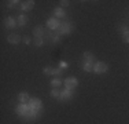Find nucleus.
I'll list each match as a JSON object with an SVG mask.
<instances>
[{
	"instance_id": "nucleus-1",
	"label": "nucleus",
	"mask_w": 129,
	"mask_h": 124,
	"mask_svg": "<svg viewBox=\"0 0 129 124\" xmlns=\"http://www.w3.org/2000/svg\"><path fill=\"white\" fill-rule=\"evenodd\" d=\"M73 29H74V25H73L72 22H63V24L59 25V28H58L56 30H55V35L63 36V35H67V33H70Z\"/></svg>"
},
{
	"instance_id": "nucleus-2",
	"label": "nucleus",
	"mask_w": 129,
	"mask_h": 124,
	"mask_svg": "<svg viewBox=\"0 0 129 124\" xmlns=\"http://www.w3.org/2000/svg\"><path fill=\"white\" fill-rule=\"evenodd\" d=\"M107 70H109V65H107L106 62H103V61L96 62V64H95V66H93V72L98 73V74L106 73Z\"/></svg>"
},
{
	"instance_id": "nucleus-3",
	"label": "nucleus",
	"mask_w": 129,
	"mask_h": 124,
	"mask_svg": "<svg viewBox=\"0 0 129 124\" xmlns=\"http://www.w3.org/2000/svg\"><path fill=\"white\" fill-rule=\"evenodd\" d=\"M63 83H64V87H66L67 90H74L76 87L78 86V80L76 79V77H67Z\"/></svg>"
},
{
	"instance_id": "nucleus-4",
	"label": "nucleus",
	"mask_w": 129,
	"mask_h": 124,
	"mask_svg": "<svg viewBox=\"0 0 129 124\" xmlns=\"http://www.w3.org/2000/svg\"><path fill=\"white\" fill-rule=\"evenodd\" d=\"M73 95H74V91L64 88L63 91L60 92V97H59V99H62V101H69V99H72V98H73Z\"/></svg>"
},
{
	"instance_id": "nucleus-5",
	"label": "nucleus",
	"mask_w": 129,
	"mask_h": 124,
	"mask_svg": "<svg viewBox=\"0 0 129 124\" xmlns=\"http://www.w3.org/2000/svg\"><path fill=\"white\" fill-rule=\"evenodd\" d=\"M29 106L32 108V109H35V110H37V109H43V104H41V101H40L39 98H32V99H30Z\"/></svg>"
},
{
	"instance_id": "nucleus-6",
	"label": "nucleus",
	"mask_w": 129,
	"mask_h": 124,
	"mask_svg": "<svg viewBox=\"0 0 129 124\" xmlns=\"http://www.w3.org/2000/svg\"><path fill=\"white\" fill-rule=\"evenodd\" d=\"M30 109L29 104H21L17 106V113L19 114V116H23V114H26V112Z\"/></svg>"
},
{
	"instance_id": "nucleus-7",
	"label": "nucleus",
	"mask_w": 129,
	"mask_h": 124,
	"mask_svg": "<svg viewBox=\"0 0 129 124\" xmlns=\"http://www.w3.org/2000/svg\"><path fill=\"white\" fill-rule=\"evenodd\" d=\"M35 7V2L33 0H27V2H23L22 4H21V10L22 11H30L32 8Z\"/></svg>"
},
{
	"instance_id": "nucleus-8",
	"label": "nucleus",
	"mask_w": 129,
	"mask_h": 124,
	"mask_svg": "<svg viewBox=\"0 0 129 124\" xmlns=\"http://www.w3.org/2000/svg\"><path fill=\"white\" fill-rule=\"evenodd\" d=\"M59 22H58V19L56 18H50V19L47 21V26L50 28V29H52V30H56L58 28H59Z\"/></svg>"
},
{
	"instance_id": "nucleus-9",
	"label": "nucleus",
	"mask_w": 129,
	"mask_h": 124,
	"mask_svg": "<svg viewBox=\"0 0 129 124\" xmlns=\"http://www.w3.org/2000/svg\"><path fill=\"white\" fill-rule=\"evenodd\" d=\"M7 40H8V43H11V44H19L21 37L18 35H15V33H11V35L7 36Z\"/></svg>"
},
{
	"instance_id": "nucleus-10",
	"label": "nucleus",
	"mask_w": 129,
	"mask_h": 124,
	"mask_svg": "<svg viewBox=\"0 0 129 124\" xmlns=\"http://www.w3.org/2000/svg\"><path fill=\"white\" fill-rule=\"evenodd\" d=\"M30 99H32V98H30L29 94H26V92H22V94L18 95V101L22 102V104H29Z\"/></svg>"
},
{
	"instance_id": "nucleus-11",
	"label": "nucleus",
	"mask_w": 129,
	"mask_h": 124,
	"mask_svg": "<svg viewBox=\"0 0 129 124\" xmlns=\"http://www.w3.org/2000/svg\"><path fill=\"white\" fill-rule=\"evenodd\" d=\"M4 24H6V26L7 28H10V29H14L17 25H15V19L13 17H7L6 18V21H4Z\"/></svg>"
},
{
	"instance_id": "nucleus-12",
	"label": "nucleus",
	"mask_w": 129,
	"mask_h": 124,
	"mask_svg": "<svg viewBox=\"0 0 129 124\" xmlns=\"http://www.w3.org/2000/svg\"><path fill=\"white\" fill-rule=\"evenodd\" d=\"M82 57H84L85 62H93V64H95V55L92 54V52H89V51H85L84 54H82Z\"/></svg>"
},
{
	"instance_id": "nucleus-13",
	"label": "nucleus",
	"mask_w": 129,
	"mask_h": 124,
	"mask_svg": "<svg viewBox=\"0 0 129 124\" xmlns=\"http://www.w3.org/2000/svg\"><path fill=\"white\" fill-rule=\"evenodd\" d=\"M62 84H63V81H62L60 77H55V79L51 80V86L54 87V88H58V87H60Z\"/></svg>"
},
{
	"instance_id": "nucleus-14",
	"label": "nucleus",
	"mask_w": 129,
	"mask_h": 124,
	"mask_svg": "<svg viewBox=\"0 0 129 124\" xmlns=\"http://www.w3.org/2000/svg\"><path fill=\"white\" fill-rule=\"evenodd\" d=\"M54 14L56 15V18H63L66 15V12H64L62 7H56V8H54Z\"/></svg>"
},
{
	"instance_id": "nucleus-15",
	"label": "nucleus",
	"mask_w": 129,
	"mask_h": 124,
	"mask_svg": "<svg viewBox=\"0 0 129 124\" xmlns=\"http://www.w3.org/2000/svg\"><path fill=\"white\" fill-rule=\"evenodd\" d=\"M44 35V29H43L41 26H36L35 29H33V36L35 37H41Z\"/></svg>"
},
{
	"instance_id": "nucleus-16",
	"label": "nucleus",
	"mask_w": 129,
	"mask_h": 124,
	"mask_svg": "<svg viewBox=\"0 0 129 124\" xmlns=\"http://www.w3.org/2000/svg\"><path fill=\"white\" fill-rule=\"evenodd\" d=\"M27 22V17L26 15H23V14H21L19 17H18V19H17V24L19 25V26H23Z\"/></svg>"
},
{
	"instance_id": "nucleus-17",
	"label": "nucleus",
	"mask_w": 129,
	"mask_h": 124,
	"mask_svg": "<svg viewBox=\"0 0 129 124\" xmlns=\"http://www.w3.org/2000/svg\"><path fill=\"white\" fill-rule=\"evenodd\" d=\"M95 64H96V62H95ZM95 64H93V62H85V64H84V70H85V72H92V70H93Z\"/></svg>"
},
{
	"instance_id": "nucleus-18",
	"label": "nucleus",
	"mask_w": 129,
	"mask_h": 124,
	"mask_svg": "<svg viewBox=\"0 0 129 124\" xmlns=\"http://www.w3.org/2000/svg\"><path fill=\"white\" fill-rule=\"evenodd\" d=\"M43 70H44V73L48 74V76H51V74H55V69H54V68H51V66H45Z\"/></svg>"
},
{
	"instance_id": "nucleus-19",
	"label": "nucleus",
	"mask_w": 129,
	"mask_h": 124,
	"mask_svg": "<svg viewBox=\"0 0 129 124\" xmlns=\"http://www.w3.org/2000/svg\"><path fill=\"white\" fill-rule=\"evenodd\" d=\"M35 44L37 46V47H41V46L44 44V40H43L41 37H35Z\"/></svg>"
},
{
	"instance_id": "nucleus-20",
	"label": "nucleus",
	"mask_w": 129,
	"mask_h": 124,
	"mask_svg": "<svg viewBox=\"0 0 129 124\" xmlns=\"http://www.w3.org/2000/svg\"><path fill=\"white\" fill-rule=\"evenodd\" d=\"M60 92H62V91H59L58 88H54L51 91V95H52V97H55V98H59L60 97Z\"/></svg>"
},
{
	"instance_id": "nucleus-21",
	"label": "nucleus",
	"mask_w": 129,
	"mask_h": 124,
	"mask_svg": "<svg viewBox=\"0 0 129 124\" xmlns=\"http://www.w3.org/2000/svg\"><path fill=\"white\" fill-rule=\"evenodd\" d=\"M118 30H119V32L122 33V35H124V33H126L129 29H128L126 26H125V25H119V26H118Z\"/></svg>"
},
{
	"instance_id": "nucleus-22",
	"label": "nucleus",
	"mask_w": 129,
	"mask_h": 124,
	"mask_svg": "<svg viewBox=\"0 0 129 124\" xmlns=\"http://www.w3.org/2000/svg\"><path fill=\"white\" fill-rule=\"evenodd\" d=\"M122 40H124V43L129 44V30H128L126 33H124V35H122Z\"/></svg>"
},
{
	"instance_id": "nucleus-23",
	"label": "nucleus",
	"mask_w": 129,
	"mask_h": 124,
	"mask_svg": "<svg viewBox=\"0 0 129 124\" xmlns=\"http://www.w3.org/2000/svg\"><path fill=\"white\" fill-rule=\"evenodd\" d=\"M18 3L19 2H17V0H11V2H8V8H13V7H15V6H18Z\"/></svg>"
},
{
	"instance_id": "nucleus-24",
	"label": "nucleus",
	"mask_w": 129,
	"mask_h": 124,
	"mask_svg": "<svg viewBox=\"0 0 129 124\" xmlns=\"http://www.w3.org/2000/svg\"><path fill=\"white\" fill-rule=\"evenodd\" d=\"M69 4H70L69 0H62V2H60V6H62V8H63V7H67Z\"/></svg>"
},
{
	"instance_id": "nucleus-25",
	"label": "nucleus",
	"mask_w": 129,
	"mask_h": 124,
	"mask_svg": "<svg viewBox=\"0 0 129 124\" xmlns=\"http://www.w3.org/2000/svg\"><path fill=\"white\" fill-rule=\"evenodd\" d=\"M62 73H63V69H62V68H58V69H55V74H56V76H60Z\"/></svg>"
},
{
	"instance_id": "nucleus-26",
	"label": "nucleus",
	"mask_w": 129,
	"mask_h": 124,
	"mask_svg": "<svg viewBox=\"0 0 129 124\" xmlns=\"http://www.w3.org/2000/svg\"><path fill=\"white\" fill-rule=\"evenodd\" d=\"M66 66H67V64H66V62H60V68H62V69H64Z\"/></svg>"
},
{
	"instance_id": "nucleus-27",
	"label": "nucleus",
	"mask_w": 129,
	"mask_h": 124,
	"mask_svg": "<svg viewBox=\"0 0 129 124\" xmlns=\"http://www.w3.org/2000/svg\"><path fill=\"white\" fill-rule=\"evenodd\" d=\"M23 42H25L26 44H29V43H30V39H29V37H25V39H23Z\"/></svg>"
}]
</instances>
